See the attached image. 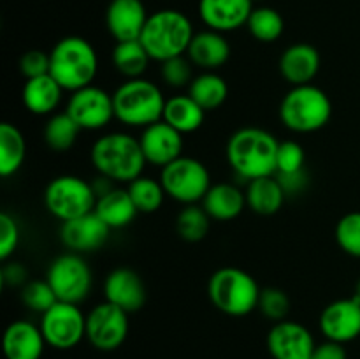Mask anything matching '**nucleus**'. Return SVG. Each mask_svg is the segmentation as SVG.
<instances>
[{"mask_svg":"<svg viewBox=\"0 0 360 359\" xmlns=\"http://www.w3.org/2000/svg\"><path fill=\"white\" fill-rule=\"evenodd\" d=\"M280 141L260 127H241L227 141V160L232 171L243 180L276 175V155Z\"/></svg>","mask_w":360,"mask_h":359,"instance_id":"nucleus-1","label":"nucleus"},{"mask_svg":"<svg viewBox=\"0 0 360 359\" xmlns=\"http://www.w3.org/2000/svg\"><path fill=\"white\" fill-rule=\"evenodd\" d=\"M95 171L115 183H130L143 176L146 168L139 137L129 132H108L95 139L90 150Z\"/></svg>","mask_w":360,"mask_h":359,"instance_id":"nucleus-2","label":"nucleus"},{"mask_svg":"<svg viewBox=\"0 0 360 359\" xmlns=\"http://www.w3.org/2000/svg\"><path fill=\"white\" fill-rule=\"evenodd\" d=\"M98 73V56L88 39L67 35L49 51V74L67 92L94 84Z\"/></svg>","mask_w":360,"mask_h":359,"instance_id":"nucleus-3","label":"nucleus"},{"mask_svg":"<svg viewBox=\"0 0 360 359\" xmlns=\"http://www.w3.org/2000/svg\"><path fill=\"white\" fill-rule=\"evenodd\" d=\"M193 25L185 13L178 9H160L148 16L139 41L151 60L165 62L188 51Z\"/></svg>","mask_w":360,"mask_h":359,"instance_id":"nucleus-4","label":"nucleus"},{"mask_svg":"<svg viewBox=\"0 0 360 359\" xmlns=\"http://www.w3.org/2000/svg\"><path fill=\"white\" fill-rule=\"evenodd\" d=\"M165 101L160 87L146 77L127 80L112 94L115 120L127 127H144L160 122Z\"/></svg>","mask_w":360,"mask_h":359,"instance_id":"nucleus-5","label":"nucleus"},{"mask_svg":"<svg viewBox=\"0 0 360 359\" xmlns=\"http://www.w3.org/2000/svg\"><path fill=\"white\" fill-rule=\"evenodd\" d=\"M333 116V102L316 84L292 87L280 102V120L288 130L311 134L323 129Z\"/></svg>","mask_w":360,"mask_h":359,"instance_id":"nucleus-6","label":"nucleus"},{"mask_svg":"<svg viewBox=\"0 0 360 359\" xmlns=\"http://www.w3.org/2000/svg\"><path fill=\"white\" fill-rule=\"evenodd\" d=\"M260 291L255 278L248 271L225 266L214 271L207 282V296L217 310L231 317L250 315L259 308Z\"/></svg>","mask_w":360,"mask_h":359,"instance_id":"nucleus-7","label":"nucleus"},{"mask_svg":"<svg viewBox=\"0 0 360 359\" xmlns=\"http://www.w3.org/2000/svg\"><path fill=\"white\" fill-rule=\"evenodd\" d=\"M46 210L58 220L72 218L95 211L97 194L94 185L76 175H62L53 178L44 190Z\"/></svg>","mask_w":360,"mask_h":359,"instance_id":"nucleus-8","label":"nucleus"},{"mask_svg":"<svg viewBox=\"0 0 360 359\" xmlns=\"http://www.w3.org/2000/svg\"><path fill=\"white\" fill-rule=\"evenodd\" d=\"M165 194L181 204H197L211 189V175L199 158L181 155L160 171Z\"/></svg>","mask_w":360,"mask_h":359,"instance_id":"nucleus-9","label":"nucleus"},{"mask_svg":"<svg viewBox=\"0 0 360 359\" xmlns=\"http://www.w3.org/2000/svg\"><path fill=\"white\" fill-rule=\"evenodd\" d=\"M58 301L79 305L90 296L94 287V273L81 253L65 252L51 260L46 273Z\"/></svg>","mask_w":360,"mask_h":359,"instance_id":"nucleus-10","label":"nucleus"},{"mask_svg":"<svg viewBox=\"0 0 360 359\" xmlns=\"http://www.w3.org/2000/svg\"><path fill=\"white\" fill-rule=\"evenodd\" d=\"M39 327L49 347L69 351L86 338V315L79 305L56 301L48 312L42 313Z\"/></svg>","mask_w":360,"mask_h":359,"instance_id":"nucleus-11","label":"nucleus"},{"mask_svg":"<svg viewBox=\"0 0 360 359\" xmlns=\"http://www.w3.org/2000/svg\"><path fill=\"white\" fill-rule=\"evenodd\" d=\"M129 313L109 301L98 303L86 313V340L97 351L120 348L129 336Z\"/></svg>","mask_w":360,"mask_h":359,"instance_id":"nucleus-12","label":"nucleus"},{"mask_svg":"<svg viewBox=\"0 0 360 359\" xmlns=\"http://www.w3.org/2000/svg\"><path fill=\"white\" fill-rule=\"evenodd\" d=\"M65 111L81 130H101L115 120L112 94L90 84L70 94Z\"/></svg>","mask_w":360,"mask_h":359,"instance_id":"nucleus-13","label":"nucleus"},{"mask_svg":"<svg viewBox=\"0 0 360 359\" xmlns=\"http://www.w3.org/2000/svg\"><path fill=\"white\" fill-rule=\"evenodd\" d=\"M266 341L273 359H311L316 347L311 331L304 324L287 319L274 322Z\"/></svg>","mask_w":360,"mask_h":359,"instance_id":"nucleus-14","label":"nucleus"},{"mask_svg":"<svg viewBox=\"0 0 360 359\" xmlns=\"http://www.w3.org/2000/svg\"><path fill=\"white\" fill-rule=\"evenodd\" d=\"M319 327L326 340L343 345L357 340L360 336V303L354 296L329 303L320 313Z\"/></svg>","mask_w":360,"mask_h":359,"instance_id":"nucleus-15","label":"nucleus"},{"mask_svg":"<svg viewBox=\"0 0 360 359\" xmlns=\"http://www.w3.org/2000/svg\"><path fill=\"white\" fill-rule=\"evenodd\" d=\"M111 234V227L95 211L62 222L60 239L69 252L90 253L102 248Z\"/></svg>","mask_w":360,"mask_h":359,"instance_id":"nucleus-16","label":"nucleus"},{"mask_svg":"<svg viewBox=\"0 0 360 359\" xmlns=\"http://www.w3.org/2000/svg\"><path fill=\"white\" fill-rule=\"evenodd\" d=\"M139 143L148 164L158 165L160 169L181 157L183 148H185L183 134L165 123L164 120L144 127Z\"/></svg>","mask_w":360,"mask_h":359,"instance_id":"nucleus-17","label":"nucleus"},{"mask_svg":"<svg viewBox=\"0 0 360 359\" xmlns=\"http://www.w3.org/2000/svg\"><path fill=\"white\" fill-rule=\"evenodd\" d=\"M104 298L127 313H134L146 303V285L132 267H116L104 280Z\"/></svg>","mask_w":360,"mask_h":359,"instance_id":"nucleus-18","label":"nucleus"},{"mask_svg":"<svg viewBox=\"0 0 360 359\" xmlns=\"http://www.w3.org/2000/svg\"><path fill=\"white\" fill-rule=\"evenodd\" d=\"M143 0H111L105 9V27L116 42L136 41L148 21Z\"/></svg>","mask_w":360,"mask_h":359,"instance_id":"nucleus-19","label":"nucleus"},{"mask_svg":"<svg viewBox=\"0 0 360 359\" xmlns=\"http://www.w3.org/2000/svg\"><path fill=\"white\" fill-rule=\"evenodd\" d=\"M253 0H199V16L210 30L234 32L246 27Z\"/></svg>","mask_w":360,"mask_h":359,"instance_id":"nucleus-20","label":"nucleus"},{"mask_svg":"<svg viewBox=\"0 0 360 359\" xmlns=\"http://www.w3.org/2000/svg\"><path fill=\"white\" fill-rule=\"evenodd\" d=\"M46 345L41 327L30 320H14L4 331L2 348L6 359H41Z\"/></svg>","mask_w":360,"mask_h":359,"instance_id":"nucleus-21","label":"nucleus"},{"mask_svg":"<svg viewBox=\"0 0 360 359\" xmlns=\"http://www.w3.org/2000/svg\"><path fill=\"white\" fill-rule=\"evenodd\" d=\"M320 53L315 46L308 42H297L292 44L281 53L278 69L283 80L292 87L299 84H309L316 77L320 70Z\"/></svg>","mask_w":360,"mask_h":359,"instance_id":"nucleus-22","label":"nucleus"},{"mask_svg":"<svg viewBox=\"0 0 360 359\" xmlns=\"http://www.w3.org/2000/svg\"><path fill=\"white\" fill-rule=\"evenodd\" d=\"M190 62L202 70H217L231 58V44L221 32L206 30L195 32L186 51Z\"/></svg>","mask_w":360,"mask_h":359,"instance_id":"nucleus-23","label":"nucleus"},{"mask_svg":"<svg viewBox=\"0 0 360 359\" xmlns=\"http://www.w3.org/2000/svg\"><path fill=\"white\" fill-rule=\"evenodd\" d=\"M63 92L65 90L56 83L51 74H44V76L25 81L23 90H21V102L32 115H53L62 102Z\"/></svg>","mask_w":360,"mask_h":359,"instance_id":"nucleus-24","label":"nucleus"},{"mask_svg":"<svg viewBox=\"0 0 360 359\" xmlns=\"http://www.w3.org/2000/svg\"><path fill=\"white\" fill-rule=\"evenodd\" d=\"M200 203L206 213L218 222L234 220L248 206L245 190L234 183H214Z\"/></svg>","mask_w":360,"mask_h":359,"instance_id":"nucleus-25","label":"nucleus"},{"mask_svg":"<svg viewBox=\"0 0 360 359\" xmlns=\"http://www.w3.org/2000/svg\"><path fill=\"white\" fill-rule=\"evenodd\" d=\"M95 213H97L112 231V229H123L127 227V225L132 224L134 218H136V215L139 213V211H137L129 190L120 189V187H112L109 192L97 197Z\"/></svg>","mask_w":360,"mask_h":359,"instance_id":"nucleus-26","label":"nucleus"},{"mask_svg":"<svg viewBox=\"0 0 360 359\" xmlns=\"http://www.w3.org/2000/svg\"><path fill=\"white\" fill-rule=\"evenodd\" d=\"M245 194L250 210L255 211L257 215H264V217L278 213L283 206L285 197H287L283 187L280 185L274 175L262 176V178L248 182Z\"/></svg>","mask_w":360,"mask_h":359,"instance_id":"nucleus-27","label":"nucleus"},{"mask_svg":"<svg viewBox=\"0 0 360 359\" xmlns=\"http://www.w3.org/2000/svg\"><path fill=\"white\" fill-rule=\"evenodd\" d=\"M162 120L185 136V134H192L202 127L204 120H206V111L188 94L172 95L165 101Z\"/></svg>","mask_w":360,"mask_h":359,"instance_id":"nucleus-28","label":"nucleus"},{"mask_svg":"<svg viewBox=\"0 0 360 359\" xmlns=\"http://www.w3.org/2000/svg\"><path fill=\"white\" fill-rule=\"evenodd\" d=\"M188 95L206 113L214 111V109L221 108L227 101L229 84L214 70H204L192 80L188 87Z\"/></svg>","mask_w":360,"mask_h":359,"instance_id":"nucleus-29","label":"nucleus"},{"mask_svg":"<svg viewBox=\"0 0 360 359\" xmlns=\"http://www.w3.org/2000/svg\"><path fill=\"white\" fill-rule=\"evenodd\" d=\"M27 157V141L14 123H0V176L16 175Z\"/></svg>","mask_w":360,"mask_h":359,"instance_id":"nucleus-30","label":"nucleus"},{"mask_svg":"<svg viewBox=\"0 0 360 359\" xmlns=\"http://www.w3.org/2000/svg\"><path fill=\"white\" fill-rule=\"evenodd\" d=\"M112 65L118 70L122 76L127 80H136V77H143L146 73L148 65H150L151 58L144 46L141 44L139 39L136 41H123L116 42L115 49H112Z\"/></svg>","mask_w":360,"mask_h":359,"instance_id":"nucleus-31","label":"nucleus"},{"mask_svg":"<svg viewBox=\"0 0 360 359\" xmlns=\"http://www.w3.org/2000/svg\"><path fill=\"white\" fill-rule=\"evenodd\" d=\"M79 132V125L70 118L69 113H53L44 125V141L53 151L63 153L76 144Z\"/></svg>","mask_w":360,"mask_h":359,"instance_id":"nucleus-32","label":"nucleus"},{"mask_svg":"<svg viewBox=\"0 0 360 359\" xmlns=\"http://www.w3.org/2000/svg\"><path fill=\"white\" fill-rule=\"evenodd\" d=\"M246 28L259 42H276L283 35L285 20L274 7H253Z\"/></svg>","mask_w":360,"mask_h":359,"instance_id":"nucleus-33","label":"nucleus"},{"mask_svg":"<svg viewBox=\"0 0 360 359\" xmlns=\"http://www.w3.org/2000/svg\"><path fill=\"white\" fill-rule=\"evenodd\" d=\"M127 190H129L139 213H155V211H158L164 204L165 196H167L160 180L144 175L130 182Z\"/></svg>","mask_w":360,"mask_h":359,"instance_id":"nucleus-34","label":"nucleus"},{"mask_svg":"<svg viewBox=\"0 0 360 359\" xmlns=\"http://www.w3.org/2000/svg\"><path fill=\"white\" fill-rule=\"evenodd\" d=\"M213 218L202 206L186 204L176 217V231L181 239L188 243H199L207 236Z\"/></svg>","mask_w":360,"mask_h":359,"instance_id":"nucleus-35","label":"nucleus"},{"mask_svg":"<svg viewBox=\"0 0 360 359\" xmlns=\"http://www.w3.org/2000/svg\"><path fill=\"white\" fill-rule=\"evenodd\" d=\"M336 243L347 256L360 259V211H350L338 220Z\"/></svg>","mask_w":360,"mask_h":359,"instance_id":"nucleus-36","label":"nucleus"},{"mask_svg":"<svg viewBox=\"0 0 360 359\" xmlns=\"http://www.w3.org/2000/svg\"><path fill=\"white\" fill-rule=\"evenodd\" d=\"M21 301L27 308L34 310L37 313H44L55 305L56 299L55 292H53L51 285L48 280H28L21 289Z\"/></svg>","mask_w":360,"mask_h":359,"instance_id":"nucleus-37","label":"nucleus"},{"mask_svg":"<svg viewBox=\"0 0 360 359\" xmlns=\"http://www.w3.org/2000/svg\"><path fill=\"white\" fill-rule=\"evenodd\" d=\"M257 310H260V313L266 319L273 320V322H280V320L287 319L288 312H290V298L281 289L266 287L260 291L259 308Z\"/></svg>","mask_w":360,"mask_h":359,"instance_id":"nucleus-38","label":"nucleus"},{"mask_svg":"<svg viewBox=\"0 0 360 359\" xmlns=\"http://www.w3.org/2000/svg\"><path fill=\"white\" fill-rule=\"evenodd\" d=\"M160 77L167 87L171 88H183V87H190L193 76L192 73V65L193 63L190 62L188 56L181 55L176 56V58L165 60V62L160 63Z\"/></svg>","mask_w":360,"mask_h":359,"instance_id":"nucleus-39","label":"nucleus"},{"mask_svg":"<svg viewBox=\"0 0 360 359\" xmlns=\"http://www.w3.org/2000/svg\"><path fill=\"white\" fill-rule=\"evenodd\" d=\"M304 148L297 141H281L276 155V172H295L304 169Z\"/></svg>","mask_w":360,"mask_h":359,"instance_id":"nucleus-40","label":"nucleus"},{"mask_svg":"<svg viewBox=\"0 0 360 359\" xmlns=\"http://www.w3.org/2000/svg\"><path fill=\"white\" fill-rule=\"evenodd\" d=\"M21 232L16 218L7 211L0 213V260H9L20 245Z\"/></svg>","mask_w":360,"mask_h":359,"instance_id":"nucleus-41","label":"nucleus"},{"mask_svg":"<svg viewBox=\"0 0 360 359\" xmlns=\"http://www.w3.org/2000/svg\"><path fill=\"white\" fill-rule=\"evenodd\" d=\"M20 70L27 80L49 74V53L41 49H28L21 55Z\"/></svg>","mask_w":360,"mask_h":359,"instance_id":"nucleus-42","label":"nucleus"},{"mask_svg":"<svg viewBox=\"0 0 360 359\" xmlns=\"http://www.w3.org/2000/svg\"><path fill=\"white\" fill-rule=\"evenodd\" d=\"M280 182V185L283 187L285 194L287 196H294V194H301L308 189L309 185V176L306 172V169L295 172H276L274 175Z\"/></svg>","mask_w":360,"mask_h":359,"instance_id":"nucleus-43","label":"nucleus"},{"mask_svg":"<svg viewBox=\"0 0 360 359\" xmlns=\"http://www.w3.org/2000/svg\"><path fill=\"white\" fill-rule=\"evenodd\" d=\"M28 273L23 264L20 263H7L0 270V282L4 287H20L28 282Z\"/></svg>","mask_w":360,"mask_h":359,"instance_id":"nucleus-44","label":"nucleus"},{"mask_svg":"<svg viewBox=\"0 0 360 359\" xmlns=\"http://www.w3.org/2000/svg\"><path fill=\"white\" fill-rule=\"evenodd\" d=\"M311 359H348V354L343 344L326 340L323 344H316Z\"/></svg>","mask_w":360,"mask_h":359,"instance_id":"nucleus-45","label":"nucleus"},{"mask_svg":"<svg viewBox=\"0 0 360 359\" xmlns=\"http://www.w3.org/2000/svg\"><path fill=\"white\" fill-rule=\"evenodd\" d=\"M354 298H355V299H357V301L360 303V278H359L357 285H355V292H354Z\"/></svg>","mask_w":360,"mask_h":359,"instance_id":"nucleus-46","label":"nucleus"},{"mask_svg":"<svg viewBox=\"0 0 360 359\" xmlns=\"http://www.w3.org/2000/svg\"><path fill=\"white\" fill-rule=\"evenodd\" d=\"M253 2H260V0H253Z\"/></svg>","mask_w":360,"mask_h":359,"instance_id":"nucleus-47","label":"nucleus"}]
</instances>
